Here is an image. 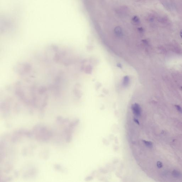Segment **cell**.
<instances>
[{"label": "cell", "mask_w": 182, "mask_h": 182, "mask_svg": "<svg viewBox=\"0 0 182 182\" xmlns=\"http://www.w3.org/2000/svg\"><path fill=\"white\" fill-rule=\"evenodd\" d=\"M172 175L173 177L175 178H178L181 176V174H180V172L175 170H174L173 171Z\"/></svg>", "instance_id": "6da1fadb"}, {"label": "cell", "mask_w": 182, "mask_h": 182, "mask_svg": "<svg viewBox=\"0 0 182 182\" xmlns=\"http://www.w3.org/2000/svg\"><path fill=\"white\" fill-rule=\"evenodd\" d=\"M132 21L133 23L134 24V25H138L140 23V20L137 17H134V18H133Z\"/></svg>", "instance_id": "7a4b0ae2"}, {"label": "cell", "mask_w": 182, "mask_h": 182, "mask_svg": "<svg viewBox=\"0 0 182 182\" xmlns=\"http://www.w3.org/2000/svg\"><path fill=\"white\" fill-rule=\"evenodd\" d=\"M175 107L176 109H177V111H178L179 112L182 113V109L181 107L179 105H175Z\"/></svg>", "instance_id": "3957f363"}, {"label": "cell", "mask_w": 182, "mask_h": 182, "mask_svg": "<svg viewBox=\"0 0 182 182\" xmlns=\"http://www.w3.org/2000/svg\"><path fill=\"white\" fill-rule=\"evenodd\" d=\"M157 167H158L159 168H161V167H163V163H162L161 161H157Z\"/></svg>", "instance_id": "277c9868"}, {"label": "cell", "mask_w": 182, "mask_h": 182, "mask_svg": "<svg viewBox=\"0 0 182 182\" xmlns=\"http://www.w3.org/2000/svg\"><path fill=\"white\" fill-rule=\"evenodd\" d=\"M180 36H181V38H182V30H181L180 31Z\"/></svg>", "instance_id": "5b68a950"}, {"label": "cell", "mask_w": 182, "mask_h": 182, "mask_svg": "<svg viewBox=\"0 0 182 182\" xmlns=\"http://www.w3.org/2000/svg\"><path fill=\"white\" fill-rule=\"evenodd\" d=\"M181 88H182V87H181Z\"/></svg>", "instance_id": "8992f818"}]
</instances>
